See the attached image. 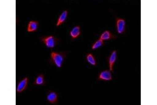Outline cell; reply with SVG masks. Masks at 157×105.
<instances>
[{
	"instance_id": "4fadbf2b",
	"label": "cell",
	"mask_w": 157,
	"mask_h": 105,
	"mask_svg": "<svg viewBox=\"0 0 157 105\" xmlns=\"http://www.w3.org/2000/svg\"><path fill=\"white\" fill-rule=\"evenodd\" d=\"M86 59L89 64L91 66H95L97 65V59L93 54L88 53L86 55Z\"/></svg>"
},
{
	"instance_id": "ba28073f",
	"label": "cell",
	"mask_w": 157,
	"mask_h": 105,
	"mask_svg": "<svg viewBox=\"0 0 157 105\" xmlns=\"http://www.w3.org/2000/svg\"><path fill=\"white\" fill-rule=\"evenodd\" d=\"M69 34L71 41L77 39L81 34L80 26L76 25L75 26L73 27L71 30H70Z\"/></svg>"
},
{
	"instance_id": "30bf717a",
	"label": "cell",
	"mask_w": 157,
	"mask_h": 105,
	"mask_svg": "<svg viewBox=\"0 0 157 105\" xmlns=\"http://www.w3.org/2000/svg\"><path fill=\"white\" fill-rule=\"evenodd\" d=\"M39 22L37 21H30L27 24L26 30L29 33L35 32L39 28Z\"/></svg>"
},
{
	"instance_id": "8992f818",
	"label": "cell",
	"mask_w": 157,
	"mask_h": 105,
	"mask_svg": "<svg viewBox=\"0 0 157 105\" xmlns=\"http://www.w3.org/2000/svg\"><path fill=\"white\" fill-rule=\"evenodd\" d=\"M46 99L50 104H57L58 103V95L57 93L54 91H48L47 93Z\"/></svg>"
},
{
	"instance_id": "3957f363",
	"label": "cell",
	"mask_w": 157,
	"mask_h": 105,
	"mask_svg": "<svg viewBox=\"0 0 157 105\" xmlns=\"http://www.w3.org/2000/svg\"><path fill=\"white\" fill-rule=\"evenodd\" d=\"M115 28L118 34H122L126 32V21L123 18H115Z\"/></svg>"
},
{
	"instance_id": "6da1fadb",
	"label": "cell",
	"mask_w": 157,
	"mask_h": 105,
	"mask_svg": "<svg viewBox=\"0 0 157 105\" xmlns=\"http://www.w3.org/2000/svg\"><path fill=\"white\" fill-rule=\"evenodd\" d=\"M67 54L65 52H58L52 51L50 54V58L49 62L52 65H54L57 67H62L63 63H64L65 59H66Z\"/></svg>"
},
{
	"instance_id": "8fae6325",
	"label": "cell",
	"mask_w": 157,
	"mask_h": 105,
	"mask_svg": "<svg viewBox=\"0 0 157 105\" xmlns=\"http://www.w3.org/2000/svg\"><path fill=\"white\" fill-rule=\"evenodd\" d=\"M68 12L67 10H64L63 12L61 13L60 15L58 16L57 21L56 24V26L57 27H59L60 25L64 23L66 21L68 17Z\"/></svg>"
},
{
	"instance_id": "7c38bea8",
	"label": "cell",
	"mask_w": 157,
	"mask_h": 105,
	"mask_svg": "<svg viewBox=\"0 0 157 105\" xmlns=\"http://www.w3.org/2000/svg\"><path fill=\"white\" fill-rule=\"evenodd\" d=\"M33 85L35 86L45 85V75L44 74L38 75L34 80Z\"/></svg>"
},
{
	"instance_id": "5bb4252c",
	"label": "cell",
	"mask_w": 157,
	"mask_h": 105,
	"mask_svg": "<svg viewBox=\"0 0 157 105\" xmlns=\"http://www.w3.org/2000/svg\"><path fill=\"white\" fill-rule=\"evenodd\" d=\"M104 44H105V43H104V41L99 38L98 39H97V41L95 42L94 43H93V44L92 45L91 48L93 50H98V48L102 47L104 45Z\"/></svg>"
},
{
	"instance_id": "7a4b0ae2",
	"label": "cell",
	"mask_w": 157,
	"mask_h": 105,
	"mask_svg": "<svg viewBox=\"0 0 157 105\" xmlns=\"http://www.w3.org/2000/svg\"><path fill=\"white\" fill-rule=\"evenodd\" d=\"M40 41L44 44L47 48L52 49L55 47L59 44L60 39L52 35L40 37Z\"/></svg>"
},
{
	"instance_id": "52a82bcc",
	"label": "cell",
	"mask_w": 157,
	"mask_h": 105,
	"mask_svg": "<svg viewBox=\"0 0 157 105\" xmlns=\"http://www.w3.org/2000/svg\"><path fill=\"white\" fill-rule=\"evenodd\" d=\"M29 79L27 77H25L18 82L17 88L16 92L17 93H21L27 89V86L29 84Z\"/></svg>"
},
{
	"instance_id": "5b68a950",
	"label": "cell",
	"mask_w": 157,
	"mask_h": 105,
	"mask_svg": "<svg viewBox=\"0 0 157 105\" xmlns=\"http://www.w3.org/2000/svg\"><path fill=\"white\" fill-rule=\"evenodd\" d=\"M117 57V54L116 50H113L109 54V57H107V61L108 65H109V70L111 71H113V67L115 63H116Z\"/></svg>"
},
{
	"instance_id": "277c9868",
	"label": "cell",
	"mask_w": 157,
	"mask_h": 105,
	"mask_svg": "<svg viewBox=\"0 0 157 105\" xmlns=\"http://www.w3.org/2000/svg\"><path fill=\"white\" fill-rule=\"evenodd\" d=\"M112 71L109 70H104L98 73V81H104L109 82L113 80V76Z\"/></svg>"
},
{
	"instance_id": "9c48e42d",
	"label": "cell",
	"mask_w": 157,
	"mask_h": 105,
	"mask_svg": "<svg viewBox=\"0 0 157 105\" xmlns=\"http://www.w3.org/2000/svg\"><path fill=\"white\" fill-rule=\"evenodd\" d=\"M99 38L103 41H109L111 39H116L117 38V36L114 34H113L111 31L105 30L101 33Z\"/></svg>"
}]
</instances>
